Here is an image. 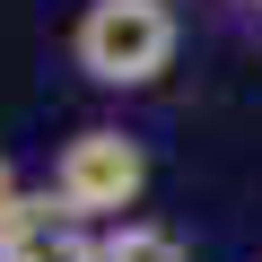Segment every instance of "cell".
<instances>
[{
  "label": "cell",
  "instance_id": "1",
  "mask_svg": "<svg viewBox=\"0 0 262 262\" xmlns=\"http://www.w3.org/2000/svg\"><path fill=\"white\" fill-rule=\"evenodd\" d=\"M175 44H184V27L166 0H88L70 27V61L96 88H158L175 70Z\"/></svg>",
  "mask_w": 262,
  "mask_h": 262
},
{
  "label": "cell",
  "instance_id": "2",
  "mask_svg": "<svg viewBox=\"0 0 262 262\" xmlns=\"http://www.w3.org/2000/svg\"><path fill=\"white\" fill-rule=\"evenodd\" d=\"M149 192V149L131 140V131H114V122H88V131H70L61 140V158H53V184H44V201L53 210H70L79 227H96V219H114L122 227V210Z\"/></svg>",
  "mask_w": 262,
  "mask_h": 262
},
{
  "label": "cell",
  "instance_id": "3",
  "mask_svg": "<svg viewBox=\"0 0 262 262\" xmlns=\"http://www.w3.org/2000/svg\"><path fill=\"white\" fill-rule=\"evenodd\" d=\"M0 262H96V236L53 201H18L0 227Z\"/></svg>",
  "mask_w": 262,
  "mask_h": 262
},
{
  "label": "cell",
  "instance_id": "4",
  "mask_svg": "<svg viewBox=\"0 0 262 262\" xmlns=\"http://www.w3.org/2000/svg\"><path fill=\"white\" fill-rule=\"evenodd\" d=\"M96 262H192V253H184V236L158 227V219H122V227L96 236Z\"/></svg>",
  "mask_w": 262,
  "mask_h": 262
},
{
  "label": "cell",
  "instance_id": "5",
  "mask_svg": "<svg viewBox=\"0 0 262 262\" xmlns=\"http://www.w3.org/2000/svg\"><path fill=\"white\" fill-rule=\"evenodd\" d=\"M18 201H27V192H18V166L0 158V227H9V210H18Z\"/></svg>",
  "mask_w": 262,
  "mask_h": 262
},
{
  "label": "cell",
  "instance_id": "6",
  "mask_svg": "<svg viewBox=\"0 0 262 262\" xmlns=\"http://www.w3.org/2000/svg\"><path fill=\"white\" fill-rule=\"evenodd\" d=\"M253 9H262V0H253Z\"/></svg>",
  "mask_w": 262,
  "mask_h": 262
}]
</instances>
